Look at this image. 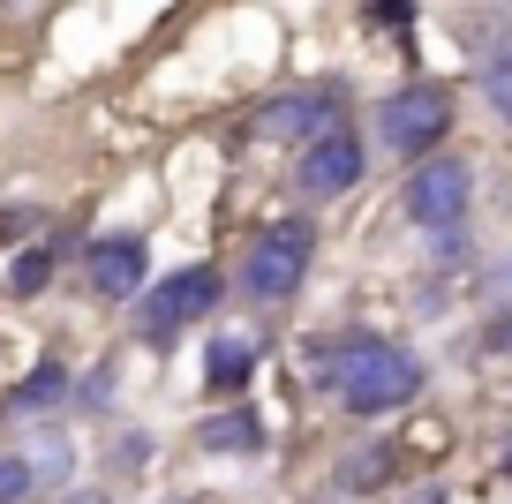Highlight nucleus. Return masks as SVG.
<instances>
[{
  "instance_id": "obj_1",
  "label": "nucleus",
  "mask_w": 512,
  "mask_h": 504,
  "mask_svg": "<svg viewBox=\"0 0 512 504\" xmlns=\"http://www.w3.org/2000/svg\"><path fill=\"white\" fill-rule=\"evenodd\" d=\"M309 384L369 422V414H392L422 392V362L392 339H377V331H339V339L309 347Z\"/></svg>"
},
{
  "instance_id": "obj_2",
  "label": "nucleus",
  "mask_w": 512,
  "mask_h": 504,
  "mask_svg": "<svg viewBox=\"0 0 512 504\" xmlns=\"http://www.w3.org/2000/svg\"><path fill=\"white\" fill-rule=\"evenodd\" d=\"M452 128V91L445 83H400L377 106V151L384 158H430Z\"/></svg>"
},
{
  "instance_id": "obj_3",
  "label": "nucleus",
  "mask_w": 512,
  "mask_h": 504,
  "mask_svg": "<svg viewBox=\"0 0 512 504\" xmlns=\"http://www.w3.org/2000/svg\"><path fill=\"white\" fill-rule=\"evenodd\" d=\"M309 249H317V234H309L302 219H279L272 234H256L249 264H241L249 301H287L294 286H302V271H309Z\"/></svg>"
},
{
  "instance_id": "obj_4",
  "label": "nucleus",
  "mask_w": 512,
  "mask_h": 504,
  "mask_svg": "<svg viewBox=\"0 0 512 504\" xmlns=\"http://www.w3.org/2000/svg\"><path fill=\"white\" fill-rule=\"evenodd\" d=\"M407 219L430 226V234L467 219V166L460 158H422L415 174H407Z\"/></svg>"
},
{
  "instance_id": "obj_5",
  "label": "nucleus",
  "mask_w": 512,
  "mask_h": 504,
  "mask_svg": "<svg viewBox=\"0 0 512 504\" xmlns=\"http://www.w3.org/2000/svg\"><path fill=\"white\" fill-rule=\"evenodd\" d=\"M136 309H144V339H174L189 316L219 309V271H174V279H159Z\"/></svg>"
},
{
  "instance_id": "obj_6",
  "label": "nucleus",
  "mask_w": 512,
  "mask_h": 504,
  "mask_svg": "<svg viewBox=\"0 0 512 504\" xmlns=\"http://www.w3.org/2000/svg\"><path fill=\"white\" fill-rule=\"evenodd\" d=\"M354 181H362V136L332 121L324 136H309V151H302V189L309 196H347Z\"/></svg>"
},
{
  "instance_id": "obj_7",
  "label": "nucleus",
  "mask_w": 512,
  "mask_h": 504,
  "mask_svg": "<svg viewBox=\"0 0 512 504\" xmlns=\"http://www.w3.org/2000/svg\"><path fill=\"white\" fill-rule=\"evenodd\" d=\"M144 271H151V249L136 234H106V241H91V256H83V279H91L98 301H136Z\"/></svg>"
},
{
  "instance_id": "obj_8",
  "label": "nucleus",
  "mask_w": 512,
  "mask_h": 504,
  "mask_svg": "<svg viewBox=\"0 0 512 504\" xmlns=\"http://www.w3.org/2000/svg\"><path fill=\"white\" fill-rule=\"evenodd\" d=\"M339 121V106H332V91H294V98H264V106L249 113V128L256 136H272V143H294V136H324V128Z\"/></svg>"
},
{
  "instance_id": "obj_9",
  "label": "nucleus",
  "mask_w": 512,
  "mask_h": 504,
  "mask_svg": "<svg viewBox=\"0 0 512 504\" xmlns=\"http://www.w3.org/2000/svg\"><path fill=\"white\" fill-rule=\"evenodd\" d=\"M196 444H204V452H226V459H256V452H264V414H256V407L211 414V422L196 429Z\"/></svg>"
},
{
  "instance_id": "obj_10",
  "label": "nucleus",
  "mask_w": 512,
  "mask_h": 504,
  "mask_svg": "<svg viewBox=\"0 0 512 504\" xmlns=\"http://www.w3.org/2000/svg\"><path fill=\"white\" fill-rule=\"evenodd\" d=\"M475 76H482V98L497 106V121L512 128V0L497 8V46H482V68H475Z\"/></svg>"
},
{
  "instance_id": "obj_11",
  "label": "nucleus",
  "mask_w": 512,
  "mask_h": 504,
  "mask_svg": "<svg viewBox=\"0 0 512 504\" xmlns=\"http://www.w3.org/2000/svg\"><path fill=\"white\" fill-rule=\"evenodd\" d=\"M249 377H256V347L249 339H211V354H204V384L211 392H241Z\"/></svg>"
},
{
  "instance_id": "obj_12",
  "label": "nucleus",
  "mask_w": 512,
  "mask_h": 504,
  "mask_svg": "<svg viewBox=\"0 0 512 504\" xmlns=\"http://www.w3.org/2000/svg\"><path fill=\"white\" fill-rule=\"evenodd\" d=\"M61 399H68V369L46 362V369H31V377L8 392V414H38V407H61Z\"/></svg>"
},
{
  "instance_id": "obj_13",
  "label": "nucleus",
  "mask_w": 512,
  "mask_h": 504,
  "mask_svg": "<svg viewBox=\"0 0 512 504\" xmlns=\"http://www.w3.org/2000/svg\"><path fill=\"white\" fill-rule=\"evenodd\" d=\"M384 474H392V444H362V452L339 459V489H347V497H369Z\"/></svg>"
},
{
  "instance_id": "obj_14",
  "label": "nucleus",
  "mask_w": 512,
  "mask_h": 504,
  "mask_svg": "<svg viewBox=\"0 0 512 504\" xmlns=\"http://www.w3.org/2000/svg\"><path fill=\"white\" fill-rule=\"evenodd\" d=\"M31 482H38L31 459H0V504H23V497H31Z\"/></svg>"
},
{
  "instance_id": "obj_15",
  "label": "nucleus",
  "mask_w": 512,
  "mask_h": 504,
  "mask_svg": "<svg viewBox=\"0 0 512 504\" xmlns=\"http://www.w3.org/2000/svg\"><path fill=\"white\" fill-rule=\"evenodd\" d=\"M46 279H53V249H31V256L16 264V294H38Z\"/></svg>"
},
{
  "instance_id": "obj_16",
  "label": "nucleus",
  "mask_w": 512,
  "mask_h": 504,
  "mask_svg": "<svg viewBox=\"0 0 512 504\" xmlns=\"http://www.w3.org/2000/svg\"><path fill=\"white\" fill-rule=\"evenodd\" d=\"M407 31V23H415V0H369V31Z\"/></svg>"
},
{
  "instance_id": "obj_17",
  "label": "nucleus",
  "mask_w": 512,
  "mask_h": 504,
  "mask_svg": "<svg viewBox=\"0 0 512 504\" xmlns=\"http://www.w3.org/2000/svg\"><path fill=\"white\" fill-rule=\"evenodd\" d=\"M482 347H490V354H505V362H512V309H497V316H490V331H482Z\"/></svg>"
},
{
  "instance_id": "obj_18",
  "label": "nucleus",
  "mask_w": 512,
  "mask_h": 504,
  "mask_svg": "<svg viewBox=\"0 0 512 504\" xmlns=\"http://www.w3.org/2000/svg\"><path fill=\"white\" fill-rule=\"evenodd\" d=\"M415 504H445V489H415Z\"/></svg>"
},
{
  "instance_id": "obj_19",
  "label": "nucleus",
  "mask_w": 512,
  "mask_h": 504,
  "mask_svg": "<svg viewBox=\"0 0 512 504\" xmlns=\"http://www.w3.org/2000/svg\"><path fill=\"white\" fill-rule=\"evenodd\" d=\"M497 286H512V256H505V264H497Z\"/></svg>"
},
{
  "instance_id": "obj_20",
  "label": "nucleus",
  "mask_w": 512,
  "mask_h": 504,
  "mask_svg": "<svg viewBox=\"0 0 512 504\" xmlns=\"http://www.w3.org/2000/svg\"><path fill=\"white\" fill-rule=\"evenodd\" d=\"M497 474H505V482H512V452H505V459H497Z\"/></svg>"
},
{
  "instance_id": "obj_21",
  "label": "nucleus",
  "mask_w": 512,
  "mask_h": 504,
  "mask_svg": "<svg viewBox=\"0 0 512 504\" xmlns=\"http://www.w3.org/2000/svg\"><path fill=\"white\" fill-rule=\"evenodd\" d=\"M68 504H106V497H98V489H91V497H68Z\"/></svg>"
},
{
  "instance_id": "obj_22",
  "label": "nucleus",
  "mask_w": 512,
  "mask_h": 504,
  "mask_svg": "<svg viewBox=\"0 0 512 504\" xmlns=\"http://www.w3.org/2000/svg\"><path fill=\"white\" fill-rule=\"evenodd\" d=\"M166 504H189V497H166Z\"/></svg>"
}]
</instances>
